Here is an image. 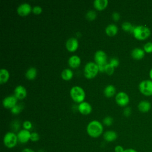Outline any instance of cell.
Segmentation results:
<instances>
[{"label":"cell","mask_w":152,"mask_h":152,"mask_svg":"<svg viewBox=\"0 0 152 152\" xmlns=\"http://www.w3.org/2000/svg\"><path fill=\"white\" fill-rule=\"evenodd\" d=\"M118 31V28L115 24H110L105 28L106 33L109 36H113L116 34Z\"/></svg>","instance_id":"obj_18"},{"label":"cell","mask_w":152,"mask_h":152,"mask_svg":"<svg viewBox=\"0 0 152 152\" xmlns=\"http://www.w3.org/2000/svg\"><path fill=\"white\" fill-rule=\"evenodd\" d=\"M103 127L98 121H92L88 123L87 126V134L93 138H97L103 133Z\"/></svg>","instance_id":"obj_1"},{"label":"cell","mask_w":152,"mask_h":152,"mask_svg":"<svg viewBox=\"0 0 152 152\" xmlns=\"http://www.w3.org/2000/svg\"><path fill=\"white\" fill-rule=\"evenodd\" d=\"M17 135L13 132H8L4 137L3 142L7 147L11 148L14 147L18 142Z\"/></svg>","instance_id":"obj_5"},{"label":"cell","mask_w":152,"mask_h":152,"mask_svg":"<svg viewBox=\"0 0 152 152\" xmlns=\"http://www.w3.org/2000/svg\"><path fill=\"white\" fill-rule=\"evenodd\" d=\"M21 152H35L34 151H33L32 149L29 148H26L24 149L23 150V151Z\"/></svg>","instance_id":"obj_39"},{"label":"cell","mask_w":152,"mask_h":152,"mask_svg":"<svg viewBox=\"0 0 152 152\" xmlns=\"http://www.w3.org/2000/svg\"><path fill=\"white\" fill-rule=\"evenodd\" d=\"M33 12L36 15H39L42 12V8L39 5H36L32 8Z\"/></svg>","instance_id":"obj_31"},{"label":"cell","mask_w":152,"mask_h":152,"mask_svg":"<svg viewBox=\"0 0 152 152\" xmlns=\"http://www.w3.org/2000/svg\"><path fill=\"white\" fill-rule=\"evenodd\" d=\"M124 152H138V151L134 148H127V149H125Z\"/></svg>","instance_id":"obj_38"},{"label":"cell","mask_w":152,"mask_h":152,"mask_svg":"<svg viewBox=\"0 0 152 152\" xmlns=\"http://www.w3.org/2000/svg\"><path fill=\"white\" fill-rule=\"evenodd\" d=\"M78 109L81 114L87 115L91 113L92 110V107L91 104L88 102H83L78 104Z\"/></svg>","instance_id":"obj_13"},{"label":"cell","mask_w":152,"mask_h":152,"mask_svg":"<svg viewBox=\"0 0 152 152\" xmlns=\"http://www.w3.org/2000/svg\"><path fill=\"white\" fill-rule=\"evenodd\" d=\"M32 11L30 5L28 3L21 4L17 9V12L21 16H26L28 15Z\"/></svg>","instance_id":"obj_10"},{"label":"cell","mask_w":152,"mask_h":152,"mask_svg":"<svg viewBox=\"0 0 152 152\" xmlns=\"http://www.w3.org/2000/svg\"><path fill=\"white\" fill-rule=\"evenodd\" d=\"M99 71L98 65L93 62H87L84 68V75L88 79L95 77Z\"/></svg>","instance_id":"obj_4"},{"label":"cell","mask_w":152,"mask_h":152,"mask_svg":"<svg viewBox=\"0 0 152 152\" xmlns=\"http://www.w3.org/2000/svg\"><path fill=\"white\" fill-rule=\"evenodd\" d=\"M118 137V135L114 131H107L103 134L104 140L107 142H112L115 141Z\"/></svg>","instance_id":"obj_19"},{"label":"cell","mask_w":152,"mask_h":152,"mask_svg":"<svg viewBox=\"0 0 152 152\" xmlns=\"http://www.w3.org/2000/svg\"><path fill=\"white\" fill-rule=\"evenodd\" d=\"M140 91L145 96H152V80H144L138 86Z\"/></svg>","instance_id":"obj_6"},{"label":"cell","mask_w":152,"mask_h":152,"mask_svg":"<svg viewBox=\"0 0 152 152\" xmlns=\"http://www.w3.org/2000/svg\"><path fill=\"white\" fill-rule=\"evenodd\" d=\"M18 140L20 142L24 144L30 140L31 133L28 130L22 129L20 130L17 134Z\"/></svg>","instance_id":"obj_11"},{"label":"cell","mask_w":152,"mask_h":152,"mask_svg":"<svg viewBox=\"0 0 152 152\" xmlns=\"http://www.w3.org/2000/svg\"><path fill=\"white\" fill-rule=\"evenodd\" d=\"M23 128H24V129L29 130V129H30L32 128V124H31V122L30 121H24L23 122Z\"/></svg>","instance_id":"obj_33"},{"label":"cell","mask_w":152,"mask_h":152,"mask_svg":"<svg viewBox=\"0 0 152 152\" xmlns=\"http://www.w3.org/2000/svg\"><path fill=\"white\" fill-rule=\"evenodd\" d=\"M113 121V119L112 117L110 116H106L105 117L103 120V124L106 125V126H110L112 124Z\"/></svg>","instance_id":"obj_30"},{"label":"cell","mask_w":152,"mask_h":152,"mask_svg":"<svg viewBox=\"0 0 152 152\" xmlns=\"http://www.w3.org/2000/svg\"><path fill=\"white\" fill-rule=\"evenodd\" d=\"M123 113L125 116H129L131 113V109L129 107H126L124 109L123 111Z\"/></svg>","instance_id":"obj_35"},{"label":"cell","mask_w":152,"mask_h":152,"mask_svg":"<svg viewBox=\"0 0 152 152\" xmlns=\"http://www.w3.org/2000/svg\"><path fill=\"white\" fill-rule=\"evenodd\" d=\"M68 64L72 68H77L81 64V59L77 55H72L68 59Z\"/></svg>","instance_id":"obj_17"},{"label":"cell","mask_w":152,"mask_h":152,"mask_svg":"<svg viewBox=\"0 0 152 152\" xmlns=\"http://www.w3.org/2000/svg\"><path fill=\"white\" fill-rule=\"evenodd\" d=\"M22 109H23V106L21 105H20V104H16L14 107H13L11 109V112L13 114L17 115V114H18L21 112Z\"/></svg>","instance_id":"obj_29"},{"label":"cell","mask_w":152,"mask_h":152,"mask_svg":"<svg viewBox=\"0 0 152 152\" xmlns=\"http://www.w3.org/2000/svg\"><path fill=\"white\" fill-rule=\"evenodd\" d=\"M94 59L97 65H106L107 64V55L106 53L102 50H99L95 52Z\"/></svg>","instance_id":"obj_7"},{"label":"cell","mask_w":152,"mask_h":152,"mask_svg":"<svg viewBox=\"0 0 152 152\" xmlns=\"http://www.w3.org/2000/svg\"><path fill=\"white\" fill-rule=\"evenodd\" d=\"M73 77V72L71 69L69 68L64 69L61 72V77L65 81L70 80Z\"/></svg>","instance_id":"obj_24"},{"label":"cell","mask_w":152,"mask_h":152,"mask_svg":"<svg viewBox=\"0 0 152 152\" xmlns=\"http://www.w3.org/2000/svg\"><path fill=\"white\" fill-rule=\"evenodd\" d=\"M37 75V69L34 67H30L26 72V77L30 80H33Z\"/></svg>","instance_id":"obj_23"},{"label":"cell","mask_w":152,"mask_h":152,"mask_svg":"<svg viewBox=\"0 0 152 152\" xmlns=\"http://www.w3.org/2000/svg\"><path fill=\"white\" fill-rule=\"evenodd\" d=\"M149 75H150V80H152V68L150 69V72H149Z\"/></svg>","instance_id":"obj_40"},{"label":"cell","mask_w":152,"mask_h":152,"mask_svg":"<svg viewBox=\"0 0 152 152\" xmlns=\"http://www.w3.org/2000/svg\"><path fill=\"white\" fill-rule=\"evenodd\" d=\"M138 109L142 113L148 112L151 109V103L147 100H141L138 104Z\"/></svg>","instance_id":"obj_16"},{"label":"cell","mask_w":152,"mask_h":152,"mask_svg":"<svg viewBox=\"0 0 152 152\" xmlns=\"http://www.w3.org/2000/svg\"><path fill=\"white\" fill-rule=\"evenodd\" d=\"M134 28H135V26H132V24L129 22L125 21L122 24V28L125 31H128L132 33Z\"/></svg>","instance_id":"obj_25"},{"label":"cell","mask_w":152,"mask_h":152,"mask_svg":"<svg viewBox=\"0 0 152 152\" xmlns=\"http://www.w3.org/2000/svg\"><path fill=\"white\" fill-rule=\"evenodd\" d=\"M125 149L123 148L122 146L121 145H116L115 147V152H124Z\"/></svg>","instance_id":"obj_37"},{"label":"cell","mask_w":152,"mask_h":152,"mask_svg":"<svg viewBox=\"0 0 152 152\" xmlns=\"http://www.w3.org/2000/svg\"><path fill=\"white\" fill-rule=\"evenodd\" d=\"M145 55L144 50L140 48H135L132 49L131 51V56L132 57L137 60L141 59L144 58Z\"/></svg>","instance_id":"obj_15"},{"label":"cell","mask_w":152,"mask_h":152,"mask_svg":"<svg viewBox=\"0 0 152 152\" xmlns=\"http://www.w3.org/2000/svg\"><path fill=\"white\" fill-rule=\"evenodd\" d=\"M30 140L32 141H37L39 140V134L36 132H33L32 133H31V136H30Z\"/></svg>","instance_id":"obj_34"},{"label":"cell","mask_w":152,"mask_h":152,"mask_svg":"<svg viewBox=\"0 0 152 152\" xmlns=\"http://www.w3.org/2000/svg\"><path fill=\"white\" fill-rule=\"evenodd\" d=\"M116 92V88L113 85L109 84L107 85L104 89L103 93L104 95L107 97H112Z\"/></svg>","instance_id":"obj_21"},{"label":"cell","mask_w":152,"mask_h":152,"mask_svg":"<svg viewBox=\"0 0 152 152\" xmlns=\"http://www.w3.org/2000/svg\"><path fill=\"white\" fill-rule=\"evenodd\" d=\"M17 99L14 95L8 96L5 97L2 100L3 106L7 109H12L17 104Z\"/></svg>","instance_id":"obj_9"},{"label":"cell","mask_w":152,"mask_h":152,"mask_svg":"<svg viewBox=\"0 0 152 152\" xmlns=\"http://www.w3.org/2000/svg\"><path fill=\"white\" fill-rule=\"evenodd\" d=\"M70 96L72 99L77 103H81L84 102L86 97L84 90L80 86H74L70 90Z\"/></svg>","instance_id":"obj_3"},{"label":"cell","mask_w":152,"mask_h":152,"mask_svg":"<svg viewBox=\"0 0 152 152\" xmlns=\"http://www.w3.org/2000/svg\"><path fill=\"white\" fill-rule=\"evenodd\" d=\"M65 46L68 51L74 52L78 49V41L75 37H70L66 40Z\"/></svg>","instance_id":"obj_12"},{"label":"cell","mask_w":152,"mask_h":152,"mask_svg":"<svg viewBox=\"0 0 152 152\" xmlns=\"http://www.w3.org/2000/svg\"><path fill=\"white\" fill-rule=\"evenodd\" d=\"M27 91L24 87L21 85L17 86L14 89V96L17 99H23L26 97Z\"/></svg>","instance_id":"obj_14"},{"label":"cell","mask_w":152,"mask_h":152,"mask_svg":"<svg viewBox=\"0 0 152 152\" xmlns=\"http://www.w3.org/2000/svg\"><path fill=\"white\" fill-rule=\"evenodd\" d=\"M132 34L136 39L144 40L150 36L151 31L148 27L143 25H139L135 26Z\"/></svg>","instance_id":"obj_2"},{"label":"cell","mask_w":152,"mask_h":152,"mask_svg":"<svg viewBox=\"0 0 152 152\" xmlns=\"http://www.w3.org/2000/svg\"><path fill=\"white\" fill-rule=\"evenodd\" d=\"M143 50L147 53H152V42H148L146 43L143 46Z\"/></svg>","instance_id":"obj_28"},{"label":"cell","mask_w":152,"mask_h":152,"mask_svg":"<svg viewBox=\"0 0 152 152\" xmlns=\"http://www.w3.org/2000/svg\"><path fill=\"white\" fill-rule=\"evenodd\" d=\"M116 103L120 106H126L129 102V97L128 95L123 91L119 92L115 96Z\"/></svg>","instance_id":"obj_8"},{"label":"cell","mask_w":152,"mask_h":152,"mask_svg":"<svg viewBox=\"0 0 152 152\" xmlns=\"http://www.w3.org/2000/svg\"><path fill=\"white\" fill-rule=\"evenodd\" d=\"M112 17L113 20L118 21L120 19V14L117 12H114L112 14Z\"/></svg>","instance_id":"obj_36"},{"label":"cell","mask_w":152,"mask_h":152,"mask_svg":"<svg viewBox=\"0 0 152 152\" xmlns=\"http://www.w3.org/2000/svg\"><path fill=\"white\" fill-rule=\"evenodd\" d=\"M115 68L109 63H107L105 66L104 72L108 75H112L114 72Z\"/></svg>","instance_id":"obj_27"},{"label":"cell","mask_w":152,"mask_h":152,"mask_svg":"<svg viewBox=\"0 0 152 152\" xmlns=\"http://www.w3.org/2000/svg\"><path fill=\"white\" fill-rule=\"evenodd\" d=\"M86 17L88 20H94L96 18V12L93 10H90L86 13Z\"/></svg>","instance_id":"obj_26"},{"label":"cell","mask_w":152,"mask_h":152,"mask_svg":"<svg viewBox=\"0 0 152 152\" xmlns=\"http://www.w3.org/2000/svg\"><path fill=\"white\" fill-rule=\"evenodd\" d=\"M10 78V73L9 71L5 69L2 68L0 70V83L4 84L7 82Z\"/></svg>","instance_id":"obj_22"},{"label":"cell","mask_w":152,"mask_h":152,"mask_svg":"<svg viewBox=\"0 0 152 152\" xmlns=\"http://www.w3.org/2000/svg\"><path fill=\"white\" fill-rule=\"evenodd\" d=\"M109 64H110L114 68H116L119 65V61L116 58H112L110 59Z\"/></svg>","instance_id":"obj_32"},{"label":"cell","mask_w":152,"mask_h":152,"mask_svg":"<svg viewBox=\"0 0 152 152\" xmlns=\"http://www.w3.org/2000/svg\"><path fill=\"white\" fill-rule=\"evenodd\" d=\"M107 0H95L93 2V5L94 8L99 11L104 10L107 7Z\"/></svg>","instance_id":"obj_20"}]
</instances>
